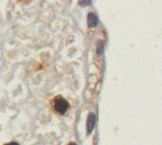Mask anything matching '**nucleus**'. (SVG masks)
<instances>
[{"label": "nucleus", "mask_w": 162, "mask_h": 145, "mask_svg": "<svg viewBox=\"0 0 162 145\" xmlns=\"http://www.w3.org/2000/svg\"><path fill=\"white\" fill-rule=\"evenodd\" d=\"M69 102L66 101L65 98H63L62 96H56L54 98V109L58 114H65L66 111L69 110Z\"/></svg>", "instance_id": "obj_1"}, {"label": "nucleus", "mask_w": 162, "mask_h": 145, "mask_svg": "<svg viewBox=\"0 0 162 145\" xmlns=\"http://www.w3.org/2000/svg\"><path fill=\"white\" fill-rule=\"evenodd\" d=\"M96 125V115L94 113H89L87 117V134H90Z\"/></svg>", "instance_id": "obj_2"}, {"label": "nucleus", "mask_w": 162, "mask_h": 145, "mask_svg": "<svg viewBox=\"0 0 162 145\" xmlns=\"http://www.w3.org/2000/svg\"><path fill=\"white\" fill-rule=\"evenodd\" d=\"M87 22H88V26L91 29L96 28L98 25V17H97L96 14L94 13H89L87 16Z\"/></svg>", "instance_id": "obj_3"}, {"label": "nucleus", "mask_w": 162, "mask_h": 145, "mask_svg": "<svg viewBox=\"0 0 162 145\" xmlns=\"http://www.w3.org/2000/svg\"><path fill=\"white\" fill-rule=\"evenodd\" d=\"M103 51H104V44L100 41V42H98V45H97V54H98V55H102Z\"/></svg>", "instance_id": "obj_4"}, {"label": "nucleus", "mask_w": 162, "mask_h": 145, "mask_svg": "<svg viewBox=\"0 0 162 145\" xmlns=\"http://www.w3.org/2000/svg\"><path fill=\"white\" fill-rule=\"evenodd\" d=\"M90 1L91 0H80L79 3H80L81 6H88V5H90Z\"/></svg>", "instance_id": "obj_5"}, {"label": "nucleus", "mask_w": 162, "mask_h": 145, "mask_svg": "<svg viewBox=\"0 0 162 145\" xmlns=\"http://www.w3.org/2000/svg\"><path fill=\"white\" fill-rule=\"evenodd\" d=\"M5 145H19V144L16 142H10V143H7V144H5Z\"/></svg>", "instance_id": "obj_6"}, {"label": "nucleus", "mask_w": 162, "mask_h": 145, "mask_svg": "<svg viewBox=\"0 0 162 145\" xmlns=\"http://www.w3.org/2000/svg\"><path fill=\"white\" fill-rule=\"evenodd\" d=\"M70 145H77V144H75V143H71Z\"/></svg>", "instance_id": "obj_7"}]
</instances>
